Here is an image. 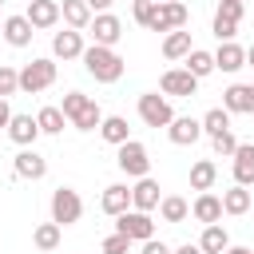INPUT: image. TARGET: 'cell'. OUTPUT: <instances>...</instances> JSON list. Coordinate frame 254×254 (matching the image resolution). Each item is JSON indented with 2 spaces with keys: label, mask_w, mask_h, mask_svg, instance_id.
Masks as SVG:
<instances>
[{
  "label": "cell",
  "mask_w": 254,
  "mask_h": 254,
  "mask_svg": "<svg viewBox=\"0 0 254 254\" xmlns=\"http://www.w3.org/2000/svg\"><path fill=\"white\" fill-rule=\"evenodd\" d=\"M83 67H87V75L95 79V83H119L123 79V71H127V64H123V56L115 52V48H103V44H91V48H83Z\"/></svg>",
  "instance_id": "obj_1"
},
{
  "label": "cell",
  "mask_w": 254,
  "mask_h": 254,
  "mask_svg": "<svg viewBox=\"0 0 254 254\" xmlns=\"http://www.w3.org/2000/svg\"><path fill=\"white\" fill-rule=\"evenodd\" d=\"M60 111L67 115V127H75V131H95V127L103 123L99 103H95L91 95H83V91H67L64 103H60Z\"/></svg>",
  "instance_id": "obj_2"
},
{
  "label": "cell",
  "mask_w": 254,
  "mask_h": 254,
  "mask_svg": "<svg viewBox=\"0 0 254 254\" xmlns=\"http://www.w3.org/2000/svg\"><path fill=\"white\" fill-rule=\"evenodd\" d=\"M52 83H56V60L40 56V60H32V64H24V67H20V91L40 95V91H48Z\"/></svg>",
  "instance_id": "obj_3"
},
{
  "label": "cell",
  "mask_w": 254,
  "mask_h": 254,
  "mask_svg": "<svg viewBox=\"0 0 254 254\" xmlns=\"http://www.w3.org/2000/svg\"><path fill=\"white\" fill-rule=\"evenodd\" d=\"M115 167L123 175H131V179H143V175H151V155H147V147L139 139H127V143L115 147Z\"/></svg>",
  "instance_id": "obj_4"
},
{
  "label": "cell",
  "mask_w": 254,
  "mask_h": 254,
  "mask_svg": "<svg viewBox=\"0 0 254 254\" xmlns=\"http://www.w3.org/2000/svg\"><path fill=\"white\" fill-rule=\"evenodd\" d=\"M79 218H83V198H79V190H71V187L52 190V222L75 226Z\"/></svg>",
  "instance_id": "obj_5"
},
{
  "label": "cell",
  "mask_w": 254,
  "mask_h": 254,
  "mask_svg": "<svg viewBox=\"0 0 254 254\" xmlns=\"http://www.w3.org/2000/svg\"><path fill=\"white\" fill-rule=\"evenodd\" d=\"M139 119L147 123V127H167L171 119H175V107H171V99L167 95H159V91H143L139 95Z\"/></svg>",
  "instance_id": "obj_6"
},
{
  "label": "cell",
  "mask_w": 254,
  "mask_h": 254,
  "mask_svg": "<svg viewBox=\"0 0 254 254\" xmlns=\"http://www.w3.org/2000/svg\"><path fill=\"white\" fill-rule=\"evenodd\" d=\"M115 230L127 234L131 242H147V238H155V222H151V214H147V210H135V206H127L123 214H115Z\"/></svg>",
  "instance_id": "obj_7"
},
{
  "label": "cell",
  "mask_w": 254,
  "mask_h": 254,
  "mask_svg": "<svg viewBox=\"0 0 254 254\" xmlns=\"http://www.w3.org/2000/svg\"><path fill=\"white\" fill-rule=\"evenodd\" d=\"M159 91H163L167 99H190V95L198 91V79H194L187 67H167L163 79H159Z\"/></svg>",
  "instance_id": "obj_8"
},
{
  "label": "cell",
  "mask_w": 254,
  "mask_h": 254,
  "mask_svg": "<svg viewBox=\"0 0 254 254\" xmlns=\"http://www.w3.org/2000/svg\"><path fill=\"white\" fill-rule=\"evenodd\" d=\"M187 20H190V12L183 0H159L151 32H175V28H187Z\"/></svg>",
  "instance_id": "obj_9"
},
{
  "label": "cell",
  "mask_w": 254,
  "mask_h": 254,
  "mask_svg": "<svg viewBox=\"0 0 254 254\" xmlns=\"http://www.w3.org/2000/svg\"><path fill=\"white\" fill-rule=\"evenodd\" d=\"M87 32H91V40H95V44L115 48V44L123 40V20H119V16H111V12H95V16H91V24H87Z\"/></svg>",
  "instance_id": "obj_10"
},
{
  "label": "cell",
  "mask_w": 254,
  "mask_h": 254,
  "mask_svg": "<svg viewBox=\"0 0 254 254\" xmlns=\"http://www.w3.org/2000/svg\"><path fill=\"white\" fill-rule=\"evenodd\" d=\"M167 139H171L175 147H190V143L202 139V123L190 119V115H175V119L167 123Z\"/></svg>",
  "instance_id": "obj_11"
},
{
  "label": "cell",
  "mask_w": 254,
  "mask_h": 254,
  "mask_svg": "<svg viewBox=\"0 0 254 254\" xmlns=\"http://www.w3.org/2000/svg\"><path fill=\"white\" fill-rule=\"evenodd\" d=\"M222 107L230 115H254V83H230L222 91Z\"/></svg>",
  "instance_id": "obj_12"
},
{
  "label": "cell",
  "mask_w": 254,
  "mask_h": 254,
  "mask_svg": "<svg viewBox=\"0 0 254 254\" xmlns=\"http://www.w3.org/2000/svg\"><path fill=\"white\" fill-rule=\"evenodd\" d=\"M83 32H75V28H64V32H56L52 36V56L56 60H79L83 56Z\"/></svg>",
  "instance_id": "obj_13"
},
{
  "label": "cell",
  "mask_w": 254,
  "mask_h": 254,
  "mask_svg": "<svg viewBox=\"0 0 254 254\" xmlns=\"http://www.w3.org/2000/svg\"><path fill=\"white\" fill-rule=\"evenodd\" d=\"M8 139L16 143V147H32L36 139H40V123H36V115H16L12 111V119H8Z\"/></svg>",
  "instance_id": "obj_14"
},
{
  "label": "cell",
  "mask_w": 254,
  "mask_h": 254,
  "mask_svg": "<svg viewBox=\"0 0 254 254\" xmlns=\"http://www.w3.org/2000/svg\"><path fill=\"white\" fill-rule=\"evenodd\" d=\"M12 167H16V179H44L48 175V159L36 147H20V155L12 159Z\"/></svg>",
  "instance_id": "obj_15"
},
{
  "label": "cell",
  "mask_w": 254,
  "mask_h": 254,
  "mask_svg": "<svg viewBox=\"0 0 254 254\" xmlns=\"http://www.w3.org/2000/svg\"><path fill=\"white\" fill-rule=\"evenodd\" d=\"M28 24L36 28V32H44V28H56L60 24V0H28Z\"/></svg>",
  "instance_id": "obj_16"
},
{
  "label": "cell",
  "mask_w": 254,
  "mask_h": 254,
  "mask_svg": "<svg viewBox=\"0 0 254 254\" xmlns=\"http://www.w3.org/2000/svg\"><path fill=\"white\" fill-rule=\"evenodd\" d=\"M0 36H4L12 48H28L32 36H36V28L28 24V16H4V20H0Z\"/></svg>",
  "instance_id": "obj_17"
},
{
  "label": "cell",
  "mask_w": 254,
  "mask_h": 254,
  "mask_svg": "<svg viewBox=\"0 0 254 254\" xmlns=\"http://www.w3.org/2000/svg\"><path fill=\"white\" fill-rule=\"evenodd\" d=\"M242 67H246V48H238L234 40H222L218 52H214V71L234 75V71H242Z\"/></svg>",
  "instance_id": "obj_18"
},
{
  "label": "cell",
  "mask_w": 254,
  "mask_h": 254,
  "mask_svg": "<svg viewBox=\"0 0 254 254\" xmlns=\"http://www.w3.org/2000/svg\"><path fill=\"white\" fill-rule=\"evenodd\" d=\"M230 167H234L238 187H254V143H238L230 155Z\"/></svg>",
  "instance_id": "obj_19"
},
{
  "label": "cell",
  "mask_w": 254,
  "mask_h": 254,
  "mask_svg": "<svg viewBox=\"0 0 254 254\" xmlns=\"http://www.w3.org/2000/svg\"><path fill=\"white\" fill-rule=\"evenodd\" d=\"M127 206H131V187H127V183H111V187H103V194H99V210H103V214L115 218V214H123Z\"/></svg>",
  "instance_id": "obj_20"
},
{
  "label": "cell",
  "mask_w": 254,
  "mask_h": 254,
  "mask_svg": "<svg viewBox=\"0 0 254 254\" xmlns=\"http://www.w3.org/2000/svg\"><path fill=\"white\" fill-rule=\"evenodd\" d=\"M159 198H163V194H159V183H155L151 175H143V179L131 187V206H135V210H147V214H151V210L159 206Z\"/></svg>",
  "instance_id": "obj_21"
},
{
  "label": "cell",
  "mask_w": 254,
  "mask_h": 254,
  "mask_svg": "<svg viewBox=\"0 0 254 254\" xmlns=\"http://www.w3.org/2000/svg\"><path fill=\"white\" fill-rule=\"evenodd\" d=\"M190 214H194L202 226H210V222H218V218H222V198H218V194H210V190H198V198L190 202Z\"/></svg>",
  "instance_id": "obj_22"
},
{
  "label": "cell",
  "mask_w": 254,
  "mask_h": 254,
  "mask_svg": "<svg viewBox=\"0 0 254 254\" xmlns=\"http://www.w3.org/2000/svg\"><path fill=\"white\" fill-rule=\"evenodd\" d=\"M155 210H159V218H163V222H175V226L190 218V202H187L183 194H163Z\"/></svg>",
  "instance_id": "obj_23"
},
{
  "label": "cell",
  "mask_w": 254,
  "mask_h": 254,
  "mask_svg": "<svg viewBox=\"0 0 254 254\" xmlns=\"http://www.w3.org/2000/svg\"><path fill=\"white\" fill-rule=\"evenodd\" d=\"M60 20H64L67 28H75V32H87V24H91V8H87L83 0H60Z\"/></svg>",
  "instance_id": "obj_24"
},
{
  "label": "cell",
  "mask_w": 254,
  "mask_h": 254,
  "mask_svg": "<svg viewBox=\"0 0 254 254\" xmlns=\"http://www.w3.org/2000/svg\"><path fill=\"white\" fill-rule=\"evenodd\" d=\"M226 246H230V234H226V226H222V222L202 226V238H198V250H202V254H222Z\"/></svg>",
  "instance_id": "obj_25"
},
{
  "label": "cell",
  "mask_w": 254,
  "mask_h": 254,
  "mask_svg": "<svg viewBox=\"0 0 254 254\" xmlns=\"http://www.w3.org/2000/svg\"><path fill=\"white\" fill-rule=\"evenodd\" d=\"M99 135H103V143L119 147V143H127V139H131V127H127V119H123V115H103Z\"/></svg>",
  "instance_id": "obj_26"
},
{
  "label": "cell",
  "mask_w": 254,
  "mask_h": 254,
  "mask_svg": "<svg viewBox=\"0 0 254 254\" xmlns=\"http://www.w3.org/2000/svg\"><path fill=\"white\" fill-rule=\"evenodd\" d=\"M250 202H254L250 187H238V183H234L230 190H222V214H246Z\"/></svg>",
  "instance_id": "obj_27"
},
{
  "label": "cell",
  "mask_w": 254,
  "mask_h": 254,
  "mask_svg": "<svg viewBox=\"0 0 254 254\" xmlns=\"http://www.w3.org/2000/svg\"><path fill=\"white\" fill-rule=\"evenodd\" d=\"M183 60H187L183 67H187V71H190L194 79H206V75L214 71V52H202V48H190V52H187Z\"/></svg>",
  "instance_id": "obj_28"
},
{
  "label": "cell",
  "mask_w": 254,
  "mask_h": 254,
  "mask_svg": "<svg viewBox=\"0 0 254 254\" xmlns=\"http://www.w3.org/2000/svg\"><path fill=\"white\" fill-rule=\"evenodd\" d=\"M36 123H40V135H64V127H67V115L60 111V107H40L36 111Z\"/></svg>",
  "instance_id": "obj_29"
},
{
  "label": "cell",
  "mask_w": 254,
  "mask_h": 254,
  "mask_svg": "<svg viewBox=\"0 0 254 254\" xmlns=\"http://www.w3.org/2000/svg\"><path fill=\"white\" fill-rule=\"evenodd\" d=\"M187 52H190V32L187 28H175V32L163 36V56L167 60H183Z\"/></svg>",
  "instance_id": "obj_30"
},
{
  "label": "cell",
  "mask_w": 254,
  "mask_h": 254,
  "mask_svg": "<svg viewBox=\"0 0 254 254\" xmlns=\"http://www.w3.org/2000/svg\"><path fill=\"white\" fill-rule=\"evenodd\" d=\"M214 179H218L214 159H198V163L190 167V190H210V187H214Z\"/></svg>",
  "instance_id": "obj_31"
},
{
  "label": "cell",
  "mask_w": 254,
  "mask_h": 254,
  "mask_svg": "<svg viewBox=\"0 0 254 254\" xmlns=\"http://www.w3.org/2000/svg\"><path fill=\"white\" fill-rule=\"evenodd\" d=\"M60 238H64V226L60 222H40L36 230H32V242H36V250H56L60 246Z\"/></svg>",
  "instance_id": "obj_32"
},
{
  "label": "cell",
  "mask_w": 254,
  "mask_h": 254,
  "mask_svg": "<svg viewBox=\"0 0 254 254\" xmlns=\"http://www.w3.org/2000/svg\"><path fill=\"white\" fill-rule=\"evenodd\" d=\"M198 123H202V135H218V131H230V111H226V107H210V111H206Z\"/></svg>",
  "instance_id": "obj_33"
},
{
  "label": "cell",
  "mask_w": 254,
  "mask_h": 254,
  "mask_svg": "<svg viewBox=\"0 0 254 254\" xmlns=\"http://www.w3.org/2000/svg\"><path fill=\"white\" fill-rule=\"evenodd\" d=\"M155 8H159L155 0H131V16H135V24H139V28H151V24H155Z\"/></svg>",
  "instance_id": "obj_34"
},
{
  "label": "cell",
  "mask_w": 254,
  "mask_h": 254,
  "mask_svg": "<svg viewBox=\"0 0 254 254\" xmlns=\"http://www.w3.org/2000/svg\"><path fill=\"white\" fill-rule=\"evenodd\" d=\"M16 91H20V71L12 64H0V99H8Z\"/></svg>",
  "instance_id": "obj_35"
},
{
  "label": "cell",
  "mask_w": 254,
  "mask_h": 254,
  "mask_svg": "<svg viewBox=\"0 0 254 254\" xmlns=\"http://www.w3.org/2000/svg\"><path fill=\"white\" fill-rule=\"evenodd\" d=\"M99 254H131V238L115 230V234H107V238L99 242Z\"/></svg>",
  "instance_id": "obj_36"
},
{
  "label": "cell",
  "mask_w": 254,
  "mask_h": 254,
  "mask_svg": "<svg viewBox=\"0 0 254 254\" xmlns=\"http://www.w3.org/2000/svg\"><path fill=\"white\" fill-rule=\"evenodd\" d=\"M210 143H214V155H218V159H230V155H234V147H238L234 131H218V135H210Z\"/></svg>",
  "instance_id": "obj_37"
},
{
  "label": "cell",
  "mask_w": 254,
  "mask_h": 254,
  "mask_svg": "<svg viewBox=\"0 0 254 254\" xmlns=\"http://www.w3.org/2000/svg\"><path fill=\"white\" fill-rule=\"evenodd\" d=\"M214 16L242 24V16H246V4H242V0H218V12H214Z\"/></svg>",
  "instance_id": "obj_38"
},
{
  "label": "cell",
  "mask_w": 254,
  "mask_h": 254,
  "mask_svg": "<svg viewBox=\"0 0 254 254\" xmlns=\"http://www.w3.org/2000/svg\"><path fill=\"white\" fill-rule=\"evenodd\" d=\"M210 32H214V36H218V44H222V40H234V36H238V24H234V20H222V16H214Z\"/></svg>",
  "instance_id": "obj_39"
},
{
  "label": "cell",
  "mask_w": 254,
  "mask_h": 254,
  "mask_svg": "<svg viewBox=\"0 0 254 254\" xmlns=\"http://www.w3.org/2000/svg\"><path fill=\"white\" fill-rule=\"evenodd\" d=\"M143 254H171V246H167L163 238H147V242H143Z\"/></svg>",
  "instance_id": "obj_40"
},
{
  "label": "cell",
  "mask_w": 254,
  "mask_h": 254,
  "mask_svg": "<svg viewBox=\"0 0 254 254\" xmlns=\"http://www.w3.org/2000/svg\"><path fill=\"white\" fill-rule=\"evenodd\" d=\"M83 4H87V8H91V12H107V8H111V4H115V0H83Z\"/></svg>",
  "instance_id": "obj_41"
},
{
  "label": "cell",
  "mask_w": 254,
  "mask_h": 254,
  "mask_svg": "<svg viewBox=\"0 0 254 254\" xmlns=\"http://www.w3.org/2000/svg\"><path fill=\"white\" fill-rule=\"evenodd\" d=\"M8 119H12V107H8V99H0V131L8 127Z\"/></svg>",
  "instance_id": "obj_42"
},
{
  "label": "cell",
  "mask_w": 254,
  "mask_h": 254,
  "mask_svg": "<svg viewBox=\"0 0 254 254\" xmlns=\"http://www.w3.org/2000/svg\"><path fill=\"white\" fill-rule=\"evenodd\" d=\"M171 254H202V250H198V242H183V246H175Z\"/></svg>",
  "instance_id": "obj_43"
},
{
  "label": "cell",
  "mask_w": 254,
  "mask_h": 254,
  "mask_svg": "<svg viewBox=\"0 0 254 254\" xmlns=\"http://www.w3.org/2000/svg\"><path fill=\"white\" fill-rule=\"evenodd\" d=\"M222 254H250V250H246V246H226Z\"/></svg>",
  "instance_id": "obj_44"
},
{
  "label": "cell",
  "mask_w": 254,
  "mask_h": 254,
  "mask_svg": "<svg viewBox=\"0 0 254 254\" xmlns=\"http://www.w3.org/2000/svg\"><path fill=\"white\" fill-rule=\"evenodd\" d=\"M246 64H250V67H254V44H250V48H246Z\"/></svg>",
  "instance_id": "obj_45"
},
{
  "label": "cell",
  "mask_w": 254,
  "mask_h": 254,
  "mask_svg": "<svg viewBox=\"0 0 254 254\" xmlns=\"http://www.w3.org/2000/svg\"><path fill=\"white\" fill-rule=\"evenodd\" d=\"M0 8H4V0H0Z\"/></svg>",
  "instance_id": "obj_46"
},
{
  "label": "cell",
  "mask_w": 254,
  "mask_h": 254,
  "mask_svg": "<svg viewBox=\"0 0 254 254\" xmlns=\"http://www.w3.org/2000/svg\"><path fill=\"white\" fill-rule=\"evenodd\" d=\"M250 254H254V250H250Z\"/></svg>",
  "instance_id": "obj_47"
},
{
  "label": "cell",
  "mask_w": 254,
  "mask_h": 254,
  "mask_svg": "<svg viewBox=\"0 0 254 254\" xmlns=\"http://www.w3.org/2000/svg\"><path fill=\"white\" fill-rule=\"evenodd\" d=\"M155 4H159V0H155Z\"/></svg>",
  "instance_id": "obj_48"
}]
</instances>
